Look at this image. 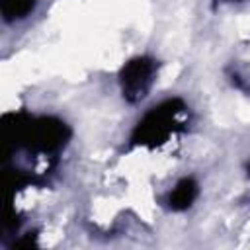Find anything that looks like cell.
<instances>
[{
    "label": "cell",
    "instance_id": "obj_1",
    "mask_svg": "<svg viewBox=\"0 0 250 250\" xmlns=\"http://www.w3.org/2000/svg\"><path fill=\"white\" fill-rule=\"evenodd\" d=\"M6 143H14L16 148H23L33 154L53 156L70 139V129L64 121L51 115H25L12 113L4 117Z\"/></svg>",
    "mask_w": 250,
    "mask_h": 250
},
{
    "label": "cell",
    "instance_id": "obj_2",
    "mask_svg": "<svg viewBox=\"0 0 250 250\" xmlns=\"http://www.w3.org/2000/svg\"><path fill=\"white\" fill-rule=\"evenodd\" d=\"M184 113H186V104L178 98L166 100L150 107L137 123L131 135V143L141 146H158L166 143L176 131L184 129L186 125L182 119Z\"/></svg>",
    "mask_w": 250,
    "mask_h": 250
},
{
    "label": "cell",
    "instance_id": "obj_3",
    "mask_svg": "<svg viewBox=\"0 0 250 250\" xmlns=\"http://www.w3.org/2000/svg\"><path fill=\"white\" fill-rule=\"evenodd\" d=\"M158 74V61L152 57H135L127 61L119 70V88L121 96L129 104L143 102Z\"/></svg>",
    "mask_w": 250,
    "mask_h": 250
},
{
    "label": "cell",
    "instance_id": "obj_4",
    "mask_svg": "<svg viewBox=\"0 0 250 250\" xmlns=\"http://www.w3.org/2000/svg\"><path fill=\"white\" fill-rule=\"evenodd\" d=\"M199 193V186L193 178H182L166 195V205L172 211H184L188 207H191V203L195 201Z\"/></svg>",
    "mask_w": 250,
    "mask_h": 250
},
{
    "label": "cell",
    "instance_id": "obj_5",
    "mask_svg": "<svg viewBox=\"0 0 250 250\" xmlns=\"http://www.w3.org/2000/svg\"><path fill=\"white\" fill-rule=\"evenodd\" d=\"M35 8V0H0L2 18L6 21H16L27 18Z\"/></svg>",
    "mask_w": 250,
    "mask_h": 250
},
{
    "label": "cell",
    "instance_id": "obj_6",
    "mask_svg": "<svg viewBox=\"0 0 250 250\" xmlns=\"http://www.w3.org/2000/svg\"><path fill=\"white\" fill-rule=\"evenodd\" d=\"M230 2H240V0H230Z\"/></svg>",
    "mask_w": 250,
    "mask_h": 250
}]
</instances>
